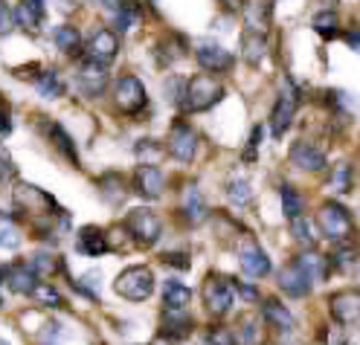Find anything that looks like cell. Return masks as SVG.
I'll return each mask as SVG.
<instances>
[{
  "mask_svg": "<svg viewBox=\"0 0 360 345\" xmlns=\"http://www.w3.org/2000/svg\"><path fill=\"white\" fill-rule=\"evenodd\" d=\"M224 96H227L224 84L212 73H200V76H195V79L186 82V99H184V108H180V110L204 113V110L215 108Z\"/></svg>",
  "mask_w": 360,
  "mask_h": 345,
  "instance_id": "obj_1",
  "label": "cell"
},
{
  "mask_svg": "<svg viewBox=\"0 0 360 345\" xmlns=\"http://www.w3.org/2000/svg\"><path fill=\"white\" fill-rule=\"evenodd\" d=\"M317 226L326 238H331L334 244L337 241H352V233H354V218L352 212L346 209L343 203L337 200H326L320 206V215H317Z\"/></svg>",
  "mask_w": 360,
  "mask_h": 345,
  "instance_id": "obj_2",
  "label": "cell"
},
{
  "mask_svg": "<svg viewBox=\"0 0 360 345\" xmlns=\"http://www.w3.org/2000/svg\"><path fill=\"white\" fill-rule=\"evenodd\" d=\"M300 102H302V90L288 79V82H285V87L279 90L274 110H270V134H274L276 140H282V136L288 134L290 122H294L297 110H300Z\"/></svg>",
  "mask_w": 360,
  "mask_h": 345,
  "instance_id": "obj_3",
  "label": "cell"
},
{
  "mask_svg": "<svg viewBox=\"0 0 360 345\" xmlns=\"http://www.w3.org/2000/svg\"><path fill=\"white\" fill-rule=\"evenodd\" d=\"M114 290L122 299H128V302H146V299L154 293V273L143 264H134L117 275Z\"/></svg>",
  "mask_w": 360,
  "mask_h": 345,
  "instance_id": "obj_4",
  "label": "cell"
},
{
  "mask_svg": "<svg viewBox=\"0 0 360 345\" xmlns=\"http://www.w3.org/2000/svg\"><path fill=\"white\" fill-rule=\"evenodd\" d=\"M122 226H125V233L137 241V247H143V249L154 247L163 235V221L157 218L151 209H131Z\"/></svg>",
  "mask_w": 360,
  "mask_h": 345,
  "instance_id": "obj_5",
  "label": "cell"
},
{
  "mask_svg": "<svg viewBox=\"0 0 360 345\" xmlns=\"http://www.w3.org/2000/svg\"><path fill=\"white\" fill-rule=\"evenodd\" d=\"M233 302H236V282L227 279V275H207V282H204V305L207 311L221 319V316H227L233 311Z\"/></svg>",
  "mask_w": 360,
  "mask_h": 345,
  "instance_id": "obj_6",
  "label": "cell"
},
{
  "mask_svg": "<svg viewBox=\"0 0 360 345\" xmlns=\"http://www.w3.org/2000/svg\"><path fill=\"white\" fill-rule=\"evenodd\" d=\"M114 105L125 117H140V113L148 108V93L146 84L137 76H122L114 84Z\"/></svg>",
  "mask_w": 360,
  "mask_h": 345,
  "instance_id": "obj_7",
  "label": "cell"
},
{
  "mask_svg": "<svg viewBox=\"0 0 360 345\" xmlns=\"http://www.w3.org/2000/svg\"><path fill=\"white\" fill-rule=\"evenodd\" d=\"M195 61L200 70H207L212 76H221V73H230L236 67V56L230 50H224L218 41H198L195 47Z\"/></svg>",
  "mask_w": 360,
  "mask_h": 345,
  "instance_id": "obj_8",
  "label": "cell"
},
{
  "mask_svg": "<svg viewBox=\"0 0 360 345\" xmlns=\"http://www.w3.org/2000/svg\"><path fill=\"white\" fill-rule=\"evenodd\" d=\"M166 151L177 160V163H192L195 154H198V131L184 122V119H177L169 131V145Z\"/></svg>",
  "mask_w": 360,
  "mask_h": 345,
  "instance_id": "obj_9",
  "label": "cell"
},
{
  "mask_svg": "<svg viewBox=\"0 0 360 345\" xmlns=\"http://www.w3.org/2000/svg\"><path fill=\"white\" fill-rule=\"evenodd\" d=\"M84 58L87 61H94V64H102L108 67L110 61H114L120 56V35L114 30H96L94 35H90V41L84 44Z\"/></svg>",
  "mask_w": 360,
  "mask_h": 345,
  "instance_id": "obj_10",
  "label": "cell"
},
{
  "mask_svg": "<svg viewBox=\"0 0 360 345\" xmlns=\"http://www.w3.org/2000/svg\"><path fill=\"white\" fill-rule=\"evenodd\" d=\"M15 203H18L24 212L38 215V218H50V215L61 212L58 206H56V200H53L47 192H41L38 186H30V183H20V186L15 189Z\"/></svg>",
  "mask_w": 360,
  "mask_h": 345,
  "instance_id": "obj_11",
  "label": "cell"
},
{
  "mask_svg": "<svg viewBox=\"0 0 360 345\" xmlns=\"http://www.w3.org/2000/svg\"><path fill=\"white\" fill-rule=\"evenodd\" d=\"M76 87L79 93L87 99H99L108 90V67L94 64V61H82V67L76 70Z\"/></svg>",
  "mask_w": 360,
  "mask_h": 345,
  "instance_id": "obj_12",
  "label": "cell"
},
{
  "mask_svg": "<svg viewBox=\"0 0 360 345\" xmlns=\"http://www.w3.org/2000/svg\"><path fill=\"white\" fill-rule=\"evenodd\" d=\"M131 186H134V192H137L140 197L157 200L163 195V189H166V177H163V171L157 169L154 163H140L137 169H134Z\"/></svg>",
  "mask_w": 360,
  "mask_h": 345,
  "instance_id": "obj_13",
  "label": "cell"
},
{
  "mask_svg": "<svg viewBox=\"0 0 360 345\" xmlns=\"http://www.w3.org/2000/svg\"><path fill=\"white\" fill-rule=\"evenodd\" d=\"M328 311L337 325H354L360 322V290H337L328 299Z\"/></svg>",
  "mask_w": 360,
  "mask_h": 345,
  "instance_id": "obj_14",
  "label": "cell"
},
{
  "mask_svg": "<svg viewBox=\"0 0 360 345\" xmlns=\"http://www.w3.org/2000/svg\"><path fill=\"white\" fill-rule=\"evenodd\" d=\"M294 264H297V270L305 275V282H308L311 287H314V285H320V282H326V279H328V273H331L328 259L323 256V252H317V247L302 249L300 256L294 259Z\"/></svg>",
  "mask_w": 360,
  "mask_h": 345,
  "instance_id": "obj_15",
  "label": "cell"
},
{
  "mask_svg": "<svg viewBox=\"0 0 360 345\" xmlns=\"http://www.w3.org/2000/svg\"><path fill=\"white\" fill-rule=\"evenodd\" d=\"M262 316L267 322V328H274L276 334H294L297 331V316L290 313L276 296H267L262 302Z\"/></svg>",
  "mask_w": 360,
  "mask_h": 345,
  "instance_id": "obj_16",
  "label": "cell"
},
{
  "mask_svg": "<svg viewBox=\"0 0 360 345\" xmlns=\"http://www.w3.org/2000/svg\"><path fill=\"white\" fill-rule=\"evenodd\" d=\"M288 157H290V163H294L297 169H302V171H323L326 169L323 148H317V145L308 143V140H300V143L290 145Z\"/></svg>",
  "mask_w": 360,
  "mask_h": 345,
  "instance_id": "obj_17",
  "label": "cell"
},
{
  "mask_svg": "<svg viewBox=\"0 0 360 345\" xmlns=\"http://www.w3.org/2000/svg\"><path fill=\"white\" fill-rule=\"evenodd\" d=\"M238 264H241L244 275H253V279H262V275H267L270 270H274V264H270V259H267V252L259 244H253V241L247 247H241Z\"/></svg>",
  "mask_w": 360,
  "mask_h": 345,
  "instance_id": "obj_18",
  "label": "cell"
},
{
  "mask_svg": "<svg viewBox=\"0 0 360 345\" xmlns=\"http://www.w3.org/2000/svg\"><path fill=\"white\" fill-rule=\"evenodd\" d=\"M41 128H44V134H47V140H50V145L67 160V163H73V166H79V154H76V145H73V136L64 131V125H58V122H50V119H44L41 122Z\"/></svg>",
  "mask_w": 360,
  "mask_h": 345,
  "instance_id": "obj_19",
  "label": "cell"
},
{
  "mask_svg": "<svg viewBox=\"0 0 360 345\" xmlns=\"http://www.w3.org/2000/svg\"><path fill=\"white\" fill-rule=\"evenodd\" d=\"M76 249L82 252V256H87V259H99V256H105V252L110 249V241L105 235V229H99V226H82V233L76 238Z\"/></svg>",
  "mask_w": 360,
  "mask_h": 345,
  "instance_id": "obj_20",
  "label": "cell"
},
{
  "mask_svg": "<svg viewBox=\"0 0 360 345\" xmlns=\"http://www.w3.org/2000/svg\"><path fill=\"white\" fill-rule=\"evenodd\" d=\"M4 279H6L9 290H12V293H20V296H30V293L35 290V285H38V275L32 273V267H30L27 261L9 264V267L4 270Z\"/></svg>",
  "mask_w": 360,
  "mask_h": 345,
  "instance_id": "obj_21",
  "label": "cell"
},
{
  "mask_svg": "<svg viewBox=\"0 0 360 345\" xmlns=\"http://www.w3.org/2000/svg\"><path fill=\"white\" fill-rule=\"evenodd\" d=\"M241 12L247 20V30L264 32L270 24V15H274V0H241Z\"/></svg>",
  "mask_w": 360,
  "mask_h": 345,
  "instance_id": "obj_22",
  "label": "cell"
},
{
  "mask_svg": "<svg viewBox=\"0 0 360 345\" xmlns=\"http://www.w3.org/2000/svg\"><path fill=\"white\" fill-rule=\"evenodd\" d=\"M180 212H184V218L195 226V223H204L210 218V206L204 200V195L198 192V186H186L184 189V203H180Z\"/></svg>",
  "mask_w": 360,
  "mask_h": 345,
  "instance_id": "obj_23",
  "label": "cell"
},
{
  "mask_svg": "<svg viewBox=\"0 0 360 345\" xmlns=\"http://www.w3.org/2000/svg\"><path fill=\"white\" fill-rule=\"evenodd\" d=\"M192 316L186 311H163V319H160V334L163 337H172V339H184L192 334Z\"/></svg>",
  "mask_w": 360,
  "mask_h": 345,
  "instance_id": "obj_24",
  "label": "cell"
},
{
  "mask_svg": "<svg viewBox=\"0 0 360 345\" xmlns=\"http://www.w3.org/2000/svg\"><path fill=\"white\" fill-rule=\"evenodd\" d=\"M279 290H282L285 296H290V299H302V296L311 290V285L305 282V275L297 270L294 261H288V264L279 270Z\"/></svg>",
  "mask_w": 360,
  "mask_h": 345,
  "instance_id": "obj_25",
  "label": "cell"
},
{
  "mask_svg": "<svg viewBox=\"0 0 360 345\" xmlns=\"http://www.w3.org/2000/svg\"><path fill=\"white\" fill-rule=\"evenodd\" d=\"M290 235H294V241L302 247V249H311L320 244V226L314 223V218L308 215H297L294 221H290Z\"/></svg>",
  "mask_w": 360,
  "mask_h": 345,
  "instance_id": "obj_26",
  "label": "cell"
},
{
  "mask_svg": "<svg viewBox=\"0 0 360 345\" xmlns=\"http://www.w3.org/2000/svg\"><path fill=\"white\" fill-rule=\"evenodd\" d=\"M114 12H117V18H114L117 32H131V30H137V27H140V20H143V6H140V0H120Z\"/></svg>",
  "mask_w": 360,
  "mask_h": 345,
  "instance_id": "obj_27",
  "label": "cell"
},
{
  "mask_svg": "<svg viewBox=\"0 0 360 345\" xmlns=\"http://www.w3.org/2000/svg\"><path fill=\"white\" fill-rule=\"evenodd\" d=\"M53 41H56V47H58L64 56H70V58L82 56V50H84V44H82V32H79L76 27H70V24L56 27V30H53Z\"/></svg>",
  "mask_w": 360,
  "mask_h": 345,
  "instance_id": "obj_28",
  "label": "cell"
},
{
  "mask_svg": "<svg viewBox=\"0 0 360 345\" xmlns=\"http://www.w3.org/2000/svg\"><path fill=\"white\" fill-rule=\"evenodd\" d=\"M192 302V290L177 282V279H169L163 285V311H186Z\"/></svg>",
  "mask_w": 360,
  "mask_h": 345,
  "instance_id": "obj_29",
  "label": "cell"
},
{
  "mask_svg": "<svg viewBox=\"0 0 360 345\" xmlns=\"http://www.w3.org/2000/svg\"><path fill=\"white\" fill-rule=\"evenodd\" d=\"M44 0H20V6L12 12L15 15V24L24 27V30H38L41 20H44Z\"/></svg>",
  "mask_w": 360,
  "mask_h": 345,
  "instance_id": "obj_30",
  "label": "cell"
},
{
  "mask_svg": "<svg viewBox=\"0 0 360 345\" xmlns=\"http://www.w3.org/2000/svg\"><path fill=\"white\" fill-rule=\"evenodd\" d=\"M311 27H314V32H317L323 41H334L337 35L343 32V30H340V15H337L334 9L317 12V15L311 18Z\"/></svg>",
  "mask_w": 360,
  "mask_h": 345,
  "instance_id": "obj_31",
  "label": "cell"
},
{
  "mask_svg": "<svg viewBox=\"0 0 360 345\" xmlns=\"http://www.w3.org/2000/svg\"><path fill=\"white\" fill-rule=\"evenodd\" d=\"M354 186V169L349 163H337L326 180V189H331L334 195H349Z\"/></svg>",
  "mask_w": 360,
  "mask_h": 345,
  "instance_id": "obj_32",
  "label": "cell"
},
{
  "mask_svg": "<svg viewBox=\"0 0 360 345\" xmlns=\"http://www.w3.org/2000/svg\"><path fill=\"white\" fill-rule=\"evenodd\" d=\"M241 50H244V58L250 64H259L264 56H267V35L264 32H253L247 30L241 35Z\"/></svg>",
  "mask_w": 360,
  "mask_h": 345,
  "instance_id": "obj_33",
  "label": "cell"
},
{
  "mask_svg": "<svg viewBox=\"0 0 360 345\" xmlns=\"http://www.w3.org/2000/svg\"><path fill=\"white\" fill-rule=\"evenodd\" d=\"M357 259H360V252H357V247H354V241H337L334 244V252L328 256V264H334L337 270H352L354 264H357Z\"/></svg>",
  "mask_w": 360,
  "mask_h": 345,
  "instance_id": "obj_34",
  "label": "cell"
},
{
  "mask_svg": "<svg viewBox=\"0 0 360 345\" xmlns=\"http://www.w3.org/2000/svg\"><path fill=\"white\" fill-rule=\"evenodd\" d=\"M35 90L41 99H58V96H64V82L56 70H41L35 79Z\"/></svg>",
  "mask_w": 360,
  "mask_h": 345,
  "instance_id": "obj_35",
  "label": "cell"
},
{
  "mask_svg": "<svg viewBox=\"0 0 360 345\" xmlns=\"http://www.w3.org/2000/svg\"><path fill=\"white\" fill-rule=\"evenodd\" d=\"M99 186H102V197H105L108 203H122V197L128 195L125 180H122V174H117V171L105 174V177L99 180Z\"/></svg>",
  "mask_w": 360,
  "mask_h": 345,
  "instance_id": "obj_36",
  "label": "cell"
},
{
  "mask_svg": "<svg viewBox=\"0 0 360 345\" xmlns=\"http://www.w3.org/2000/svg\"><path fill=\"white\" fill-rule=\"evenodd\" d=\"M180 56H184V38L180 35H166V41L157 44V64L160 67L177 61Z\"/></svg>",
  "mask_w": 360,
  "mask_h": 345,
  "instance_id": "obj_37",
  "label": "cell"
},
{
  "mask_svg": "<svg viewBox=\"0 0 360 345\" xmlns=\"http://www.w3.org/2000/svg\"><path fill=\"white\" fill-rule=\"evenodd\" d=\"M279 197H282V212H285L288 221H294L297 215H302V197H300V192L294 186H290V183H282L279 186Z\"/></svg>",
  "mask_w": 360,
  "mask_h": 345,
  "instance_id": "obj_38",
  "label": "cell"
},
{
  "mask_svg": "<svg viewBox=\"0 0 360 345\" xmlns=\"http://www.w3.org/2000/svg\"><path fill=\"white\" fill-rule=\"evenodd\" d=\"M227 197L236 203V206H247L253 200V186H250V180H244V177H230L227 180Z\"/></svg>",
  "mask_w": 360,
  "mask_h": 345,
  "instance_id": "obj_39",
  "label": "cell"
},
{
  "mask_svg": "<svg viewBox=\"0 0 360 345\" xmlns=\"http://www.w3.org/2000/svg\"><path fill=\"white\" fill-rule=\"evenodd\" d=\"M30 296L35 299L38 305H44V308H64V296H61L50 282H38Z\"/></svg>",
  "mask_w": 360,
  "mask_h": 345,
  "instance_id": "obj_40",
  "label": "cell"
},
{
  "mask_svg": "<svg viewBox=\"0 0 360 345\" xmlns=\"http://www.w3.org/2000/svg\"><path fill=\"white\" fill-rule=\"evenodd\" d=\"M30 267H32L35 275H53V273H58L64 264H61L58 256H50V252H35L32 261H30Z\"/></svg>",
  "mask_w": 360,
  "mask_h": 345,
  "instance_id": "obj_41",
  "label": "cell"
},
{
  "mask_svg": "<svg viewBox=\"0 0 360 345\" xmlns=\"http://www.w3.org/2000/svg\"><path fill=\"white\" fill-rule=\"evenodd\" d=\"M186 82H189V79H184V76H169L166 84H163V93H166V99H169L174 108H184V99H186Z\"/></svg>",
  "mask_w": 360,
  "mask_h": 345,
  "instance_id": "obj_42",
  "label": "cell"
},
{
  "mask_svg": "<svg viewBox=\"0 0 360 345\" xmlns=\"http://www.w3.org/2000/svg\"><path fill=\"white\" fill-rule=\"evenodd\" d=\"M233 337H236V345H256L259 342V325H256V319L244 316L238 322V328H233Z\"/></svg>",
  "mask_w": 360,
  "mask_h": 345,
  "instance_id": "obj_43",
  "label": "cell"
},
{
  "mask_svg": "<svg viewBox=\"0 0 360 345\" xmlns=\"http://www.w3.org/2000/svg\"><path fill=\"white\" fill-rule=\"evenodd\" d=\"M207 345H236L233 328H224V325H212L207 331Z\"/></svg>",
  "mask_w": 360,
  "mask_h": 345,
  "instance_id": "obj_44",
  "label": "cell"
},
{
  "mask_svg": "<svg viewBox=\"0 0 360 345\" xmlns=\"http://www.w3.org/2000/svg\"><path fill=\"white\" fill-rule=\"evenodd\" d=\"M160 154H163V148H160V143H157V140H140L137 143V157L143 160V163H154Z\"/></svg>",
  "mask_w": 360,
  "mask_h": 345,
  "instance_id": "obj_45",
  "label": "cell"
},
{
  "mask_svg": "<svg viewBox=\"0 0 360 345\" xmlns=\"http://www.w3.org/2000/svg\"><path fill=\"white\" fill-rule=\"evenodd\" d=\"M328 105L340 113V110H352L354 99H352V93H346V90H328Z\"/></svg>",
  "mask_w": 360,
  "mask_h": 345,
  "instance_id": "obj_46",
  "label": "cell"
},
{
  "mask_svg": "<svg viewBox=\"0 0 360 345\" xmlns=\"http://www.w3.org/2000/svg\"><path fill=\"white\" fill-rule=\"evenodd\" d=\"M262 134H264V128L256 125L253 134H250V143H247V151L241 154V157H244V163H256V154H259V145H262Z\"/></svg>",
  "mask_w": 360,
  "mask_h": 345,
  "instance_id": "obj_47",
  "label": "cell"
},
{
  "mask_svg": "<svg viewBox=\"0 0 360 345\" xmlns=\"http://www.w3.org/2000/svg\"><path fill=\"white\" fill-rule=\"evenodd\" d=\"M0 247H6V249L20 247V235H18V229L12 223H0Z\"/></svg>",
  "mask_w": 360,
  "mask_h": 345,
  "instance_id": "obj_48",
  "label": "cell"
},
{
  "mask_svg": "<svg viewBox=\"0 0 360 345\" xmlns=\"http://www.w3.org/2000/svg\"><path fill=\"white\" fill-rule=\"evenodd\" d=\"M12 27H15V15H12V9L6 6V0H0V35L12 32Z\"/></svg>",
  "mask_w": 360,
  "mask_h": 345,
  "instance_id": "obj_49",
  "label": "cell"
},
{
  "mask_svg": "<svg viewBox=\"0 0 360 345\" xmlns=\"http://www.w3.org/2000/svg\"><path fill=\"white\" fill-rule=\"evenodd\" d=\"M163 264H169V267H177V270H189V256L186 252H166L163 256Z\"/></svg>",
  "mask_w": 360,
  "mask_h": 345,
  "instance_id": "obj_50",
  "label": "cell"
},
{
  "mask_svg": "<svg viewBox=\"0 0 360 345\" xmlns=\"http://www.w3.org/2000/svg\"><path fill=\"white\" fill-rule=\"evenodd\" d=\"M340 35H343V41L349 44V50L360 53V27H352V30H346V32H340Z\"/></svg>",
  "mask_w": 360,
  "mask_h": 345,
  "instance_id": "obj_51",
  "label": "cell"
},
{
  "mask_svg": "<svg viewBox=\"0 0 360 345\" xmlns=\"http://www.w3.org/2000/svg\"><path fill=\"white\" fill-rule=\"evenodd\" d=\"M326 345H349V342H346V337H343L340 328H331V331L326 334Z\"/></svg>",
  "mask_w": 360,
  "mask_h": 345,
  "instance_id": "obj_52",
  "label": "cell"
},
{
  "mask_svg": "<svg viewBox=\"0 0 360 345\" xmlns=\"http://www.w3.org/2000/svg\"><path fill=\"white\" fill-rule=\"evenodd\" d=\"M12 131V122H9V110L0 105V136H6Z\"/></svg>",
  "mask_w": 360,
  "mask_h": 345,
  "instance_id": "obj_53",
  "label": "cell"
},
{
  "mask_svg": "<svg viewBox=\"0 0 360 345\" xmlns=\"http://www.w3.org/2000/svg\"><path fill=\"white\" fill-rule=\"evenodd\" d=\"M236 293H241L247 302H253V299H259V290L256 287H250V285H236Z\"/></svg>",
  "mask_w": 360,
  "mask_h": 345,
  "instance_id": "obj_54",
  "label": "cell"
},
{
  "mask_svg": "<svg viewBox=\"0 0 360 345\" xmlns=\"http://www.w3.org/2000/svg\"><path fill=\"white\" fill-rule=\"evenodd\" d=\"M12 171V163H9V157H6V151L0 148V180H4L6 174Z\"/></svg>",
  "mask_w": 360,
  "mask_h": 345,
  "instance_id": "obj_55",
  "label": "cell"
},
{
  "mask_svg": "<svg viewBox=\"0 0 360 345\" xmlns=\"http://www.w3.org/2000/svg\"><path fill=\"white\" fill-rule=\"evenodd\" d=\"M148 345H177V339H172V337H163V334H157Z\"/></svg>",
  "mask_w": 360,
  "mask_h": 345,
  "instance_id": "obj_56",
  "label": "cell"
},
{
  "mask_svg": "<svg viewBox=\"0 0 360 345\" xmlns=\"http://www.w3.org/2000/svg\"><path fill=\"white\" fill-rule=\"evenodd\" d=\"M0 282H4V270H0Z\"/></svg>",
  "mask_w": 360,
  "mask_h": 345,
  "instance_id": "obj_57",
  "label": "cell"
},
{
  "mask_svg": "<svg viewBox=\"0 0 360 345\" xmlns=\"http://www.w3.org/2000/svg\"><path fill=\"white\" fill-rule=\"evenodd\" d=\"M357 290H360V275H357Z\"/></svg>",
  "mask_w": 360,
  "mask_h": 345,
  "instance_id": "obj_58",
  "label": "cell"
},
{
  "mask_svg": "<svg viewBox=\"0 0 360 345\" xmlns=\"http://www.w3.org/2000/svg\"><path fill=\"white\" fill-rule=\"evenodd\" d=\"M224 4H233V0H224Z\"/></svg>",
  "mask_w": 360,
  "mask_h": 345,
  "instance_id": "obj_59",
  "label": "cell"
},
{
  "mask_svg": "<svg viewBox=\"0 0 360 345\" xmlns=\"http://www.w3.org/2000/svg\"><path fill=\"white\" fill-rule=\"evenodd\" d=\"M0 345H4V342H0Z\"/></svg>",
  "mask_w": 360,
  "mask_h": 345,
  "instance_id": "obj_60",
  "label": "cell"
}]
</instances>
